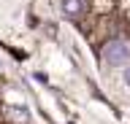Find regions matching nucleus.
I'll list each match as a JSON object with an SVG mask.
<instances>
[{
  "mask_svg": "<svg viewBox=\"0 0 130 124\" xmlns=\"http://www.w3.org/2000/svg\"><path fill=\"white\" fill-rule=\"evenodd\" d=\"M103 59H106L111 67H122V65H127V62H130V46H127L125 41H111V43H106V49H103Z\"/></svg>",
  "mask_w": 130,
  "mask_h": 124,
  "instance_id": "f257e3e1",
  "label": "nucleus"
},
{
  "mask_svg": "<svg viewBox=\"0 0 130 124\" xmlns=\"http://www.w3.org/2000/svg\"><path fill=\"white\" fill-rule=\"evenodd\" d=\"M84 0H60V11H62L65 16H79L84 14Z\"/></svg>",
  "mask_w": 130,
  "mask_h": 124,
  "instance_id": "f03ea898",
  "label": "nucleus"
},
{
  "mask_svg": "<svg viewBox=\"0 0 130 124\" xmlns=\"http://www.w3.org/2000/svg\"><path fill=\"white\" fill-rule=\"evenodd\" d=\"M125 84H127V86H130V67H127V70H125Z\"/></svg>",
  "mask_w": 130,
  "mask_h": 124,
  "instance_id": "7ed1b4c3",
  "label": "nucleus"
}]
</instances>
